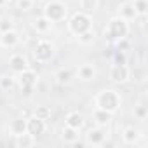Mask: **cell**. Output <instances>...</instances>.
Listing matches in <instances>:
<instances>
[{"mask_svg": "<svg viewBox=\"0 0 148 148\" xmlns=\"http://www.w3.org/2000/svg\"><path fill=\"white\" fill-rule=\"evenodd\" d=\"M120 106V96L113 89H105L96 96V108H101L108 113H115Z\"/></svg>", "mask_w": 148, "mask_h": 148, "instance_id": "6da1fadb", "label": "cell"}, {"mask_svg": "<svg viewBox=\"0 0 148 148\" xmlns=\"http://www.w3.org/2000/svg\"><path fill=\"white\" fill-rule=\"evenodd\" d=\"M129 33V25L124 18L117 16V18H112L108 21V26L105 28V37L112 42H117L120 38H125Z\"/></svg>", "mask_w": 148, "mask_h": 148, "instance_id": "7a4b0ae2", "label": "cell"}, {"mask_svg": "<svg viewBox=\"0 0 148 148\" xmlns=\"http://www.w3.org/2000/svg\"><path fill=\"white\" fill-rule=\"evenodd\" d=\"M91 26H92L91 16H89L87 12H82V11H80V12H75V14L71 16L70 23H68V28H70V32H71L73 35H80V33L91 30Z\"/></svg>", "mask_w": 148, "mask_h": 148, "instance_id": "3957f363", "label": "cell"}, {"mask_svg": "<svg viewBox=\"0 0 148 148\" xmlns=\"http://www.w3.org/2000/svg\"><path fill=\"white\" fill-rule=\"evenodd\" d=\"M33 56H35V59L38 63H47L54 56V45L49 40L40 38V40H37V44L33 47Z\"/></svg>", "mask_w": 148, "mask_h": 148, "instance_id": "277c9868", "label": "cell"}, {"mask_svg": "<svg viewBox=\"0 0 148 148\" xmlns=\"http://www.w3.org/2000/svg\"><path fill=\"white\" fill-rule=\"evenodd\" d=\"M44 16L51 21V23H58V21H63L64 19V16H66V7H64V4H61V2H49L47 5H45V9H44Z\"/></svg>", "mask_w": 148, "mask_h": 148, "instance_id": "5b68a950", "label": "cell"}, {"mask_svg": "<svg viewBox=\"0 0 148 148\" xmlns=\"http://www.w3.org/2000/svg\"><path fill=\"white\" fill-rule=\"evenodd\" d=\"M37 73L33 71V70H30V68H26V70H23L21 73H19V84H21V92L25 94V96H30L32 94V91H33V87L37 86Z\"/></svg>", "mask_w": 148, "mask_h": 148, "instance_id": "8992f818", "label": "cell"}, {"mask_svg": "<svg viewBox=\"0 0 148 148\" xmlns=\"http://www.w3.org/2000/svg\"><path fill=\"white\" fill-rule=\"evenodd\" d=\"M131 70L127 66V63H113L112 70H110V80L115 84H124L129 80Z\"/></svg>", "mask_w": 148, "mask_h": 148, "instance_id": "52a82bcc", "label": "cell"}, {"mask_svg": "<svg viewBox=\"0 0 148 148\" xmlns=\"http://www.w3.org/2000/svg\"><path fill=\"white\" fill-rule=\"evenodd\" d=\"M26 132L32 134L37 139L38 136H42L45 132V120H42V119H38L35 115L30 117V119H26Z\"/></svg>", "mask_w": 148, "mask_h": 148, "instance_id": "ba28073f", "label": "cell"}, {"mask_svg": "<svg viewBox=\"0 0 148 148\" xmlns=\"http://www.w3.org/2000/svg\"><path fill=\"white\" fill-rule=\"evenodd\" d=\"M84 115L82 113H79V112H71V113H68L66 115V119H64V125H68V127H73V129H77V131H80L82 127H84Z\"/></svg>", "mask_w": 148, "mask_h": 148, "instance_id": "9c48e42d", "label": "cell"}, {"mask_svg": "<svg viewBox=\"0 0 148 148\" xmlns=\"http://www.w3.org/2000/svg\"><path fill=\"white\" fill-rule=\"evenodd\" d=\"M9 66H11L12 71L21 73L23 70L28 68V61H26V58H25L23 54H12L11 59H9Z\"/></svg>", "mask_w": 148, "mask_h": 148, "instance_id": "30bf717a", "label": "cell"}, {"mask_svg": "<svg viewBox=\"0 0 148 148\" xmlns=\"http://www.w3.org/2000/svg\"><path fill=\"white\" fill-rule=\"evenodd\" d=\"M103 141H105V132H103L99 127H94V129H89V131H87V134H86V143H87V145L99 146Z\"/></svg>", "mask_w": 148, "mask_h": 148, "instance_id": "8fae6325", "label": "cell"}, {"mask_svg": "<svg viewBox=\"0 0 148 148\" xmlns=\"http://www.w3.org/2000/svg\"><path fill=\"white\" fill-rule=\"evenodd\" d=\"M0 44H2L4 47H7V49H12V47H16L19 44V37H18V33L14 30L4 32L2 37H0Z\"/></svg>", "mask_w": 148, "mask_h": 148, "instance_id": "7c38bea8", "label": "cell"}, {"mask_svg": "<svg viewBox=\"0 0 148 148\" xmlns=\"http://www.w3.org/2000/svg\"><path fill=\"white\" fill-rule=\"evenodd\" d=\"M77 73H79V77H80V80H92L94 77H96V70H94V66L92 64H82L79 70H77Z\"/></svg>", "mask_w": 148, "mask_h": 148, "instance_id": "4fadbf2b", "label": "cell"}, {"mask_svg": "<svg viewBox=\"0 0 148 148\" xmlns=\"http://www.w3.org/2000/svg\"><path fill=\"white\" fill-rule=\"evenodd\" d=\"M92 119L96 120L98 125H106V124L112 120V113H108V112H105V110H101V108H96V110L92 112Z\"/></svg>", "mask_w": 148, "mask_h": 148, "instance_id": "5bb4252c", "label": "cell"}, {"mask_svg": "<svg viewBox=\"0 0 148 148\" xmlns=\"http://www.w3.org/2000/svg\"><path fill=\"white\" fill-rule=\"evenodd\" d=\"M61 138H63L64 143H70V145H71L73 141H77V139H79V131H77V129H73V127L64 125L63 131H61Z\"/></svg>", "mask_w": 148, "mask_h": 148, "instance_id": "9a60e30c", "label": "cell"}, {"mask_svg": "<svg viewBox=\"0 0 148 148\" xmlns=\"http://www.w3.org/2000/svg\"><path fill=\"white\" fill-rule=\"evenodd\" d=\"M122 138H124V143L125 145H134L139 138V131L134 129V127H125L124 132H122Z\"/></svg>", "mask_w": 148, "mask_h": 148, "instance_id": "2e32d148", "label": "cell"}, {"mask_svg": "<svg viewBox=\"0 0 148 148\" xmlns=\"http://www.w3.org/2000/svg\"><path fill=\"white\" fill-rule=\"evenodd\" d=\"M9 129H11V132H12L14 136L26 132V119H14V120L11 122Z\"/></svg>", "mask_w": 148, "mask_h": 148, "instance_id": "e0dca14e", "label": "cell"}, {"mask_svg": "<svg viewBox=\"0 0 148 148\" xmlns=\"http://www.w3.org/2000/svg\"><path fill=\"white\" fill-rule=\"evenodd\" d=\"M120 18H124L125 21H131V19H136V11L132 7V2H125L122 7H120Z\"/></svg>", "mask_w": 148, "mask_h": 148, "instance_id": "ac0fdd59", "label": "cell"}, {"mask_svg": "<svg viewBox=\"0 0 148 148\" xmlns=\"http://www.w3.org/2000/svg\"><path fill=\"white\" fill-rule=\"evenodd\" d=\"M56 79H58L59 84H68V82H71V79H73V70H71V68H61V70H58Z\"/></svg>", "mask_w": 148, "mask_h": 148, "instance_id": "d6986e66", "label": "cell"}, {"mask_svg": "<svg viewBox=\"0 0 148 148\" xmlns=\"http://www.w3.org/2000/svg\"><path fill=\"white\" fill-rule=\"evenodd\" d=\"M32 145H35V138H33L32 134L23 132V134H18V136H16V146L26 148V146H32Z\"/></svg>", "mask_w": 148, "mask_h": 148, "instance_id": "ffe728a7", "label": "cell"}, {"mask_svg": "<svg viewBox=\"0 0 148 148\" xmlns=\"http://www.w3.org/2000/svg\"><path fill=\"white\" fill-rule=\"evenodd\" d=\"M132 7H134L138 18H145L146 12H148V0H134Z\"/></svg>", "mask_w": 148, "mask_h": 148, "instance_id": "44dd1931", "label": "cell"}, {"mask_svg": "<svg viewBox=\"0 0 148 148\" xmlns=\"http://www.w3.org/2000/svg\"><path fill=\"white\" fill-rule=\"evenodd\" d=\"M51 25H52V23H51L45 16H42V18L35 19V25H33V26H35V30H37L38 33H45V32L51 30Z\"/></svg>", "mask_w": 148, "mask_h": 148, "instance_id": "7402d4cb", "label": "cell"}, {"mask_svg": "<svg viewBox=\"0 0 148 148\" xmlns=\"http://www.w3.org/2000/svg\"><path fill=\"white\" fill-rule=\"evenodd\" d=\"M98 7V0H80V9L82 12H92Z\"/></svg>", "mask_w": 148, "mask_h": 148, "instance_id": "603a6c76", "label": "cell"}, {"mask_svg": "<svg viewBox=\"0 0 148 148\" xmlns=\"http://www.w3.org/2000/svg\"><path fill=\"white\" fill-rule=\"evenodd\" d=\"M35 117H38L42 120H49L51 119V108L49 106H38L35 110Z\"/></svg>", "mask_w": 148, "mask_h": 148, "instance_id": "cb8c5ba5", "label": "cell"}, {"mask_svg": "<svg viewBox=\"0 0 148 148\" xmlns=\"http://www.w3.org/2000/svg\"><path fill=\"white\" fill-rule=\"evenodd\" d=\"M79 37V42L80 44H92L94 42V33L91 32V30H87V32H84V33H80V35H77Z\"/></svg>", "mask_w": 148, "mask_h": 148, "instance_id": "d4e9b609", "label": "cell"}, {"mask_svg": "<svg viewBox=\"0 0 148 148\" xmlns=\"http://www.w3.org/2000/svg\"><path fill=\"white\" fill-rule=\"evenodd\" d=\"M146 115H148V108H146L145 105H139V106H136V108H134V117H136V119L145 120V119H146Z\"/></svg>", "mask_w": 148, "mask_h": 148, "instance_id": "484cf974", "label": "cell"}, {"mask_svg": "<svg viewBox=\"0 0 148 148\" xmlns=\"http://www.w3.org/2000/svg\"><path fill=\"white\" fill-rule=\"evenodd\" d=\"M0 87H2L4 91H11L14 87V79L12 77H2L0 79Z\"/></svg>", "mask_w": 148, "mask_h": 148, "instance_id": "4316f807", "label": "cell"}, {"mask_svg": "<svg viewBox=\"0 0 148 148\" xmlns=\"http://www.w3.org/2000/svg\"><path fill=\"white\" fill-rule=\"evenodd\" d=\"M9 30H14L12 28V21L9 18H2V19H0V33L9 32Z\"/></svg>", "mask_w": 148, "mask_h": 148, "instance_id": "83f0119b", "label": "cell"}, {"mask_svg": "<svg viewBox=\"0 0 148 148\" xmlns=\"http://www.w3.org/2000/svg\"><path fill=\"white\" fill-rule=\"evenodd\" d=\"M19 11H30L33 7V0H18Z\"/></svg>", "mask_w": 148, "mask_h": 148, "instance_id": "f1b7e54d", "label": "cell"}, {"mask_svg": "<svg viewBox=\"0 0 148 148\" xmlns=\"http://www.w3.org/2000/svg\"><path fill=\"white\" fill-rule=\"evenodd\" d=\"M115 63H125V52L124 51H117L115 52Z\"/></svg>", "mask_w": 148, "mask_h": 148, "instance_id": "f546056e", "label": "cell"}, {"mask_svg": "<svg viewBox=\"0 0 148 148\" xmlns=\"http://www.w3.org/2000/svg\"><path fill=\"white\" fill-rule=\"evenodd\" d=\"M5 2H9V0H0V5H4Z\"/></svg>", "mask_w": 148, "mask_h": 148, "instance_id": "4dcf8cb0", "label": "cell"}]
</instances>
